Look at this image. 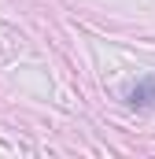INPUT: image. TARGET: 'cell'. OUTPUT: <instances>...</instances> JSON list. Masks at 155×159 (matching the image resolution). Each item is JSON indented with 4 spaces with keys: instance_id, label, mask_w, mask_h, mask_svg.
I'll return each mask as SVG.
<instances>
[{
    "instance_id": "6da1fadb",
    "label": "cell",
    "mask_w": 155,
    "mask_h": 159,
    "mask_svg": "<svg viewBox=\"0 0 155 159\" xmlns=\"http://www.w3.org/2000/svg\"><path fill=\"white\" fill-rule=\"evenodd\" d=\"M152 100H155V78H144L137 89H129V104L133 107H148Z\"/></svg>"
}]
</instances>
